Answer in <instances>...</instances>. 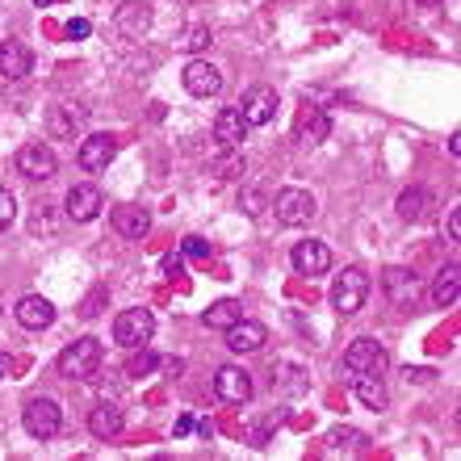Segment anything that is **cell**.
<instances>
[{
  "label": "cell",
  "mask_w": 461,
  "mask_h": 461,
  "mask_svg": "<svg viewBox=\"0 0 461 461\" xmlns=\"http://www.w3.org/2000/svg\"><path fill=\"white\" fill-rule=\"evenodd\" d=\"M101 340H93V336H85V340L68 344V348L59 352V374L68 377V382H88V377L101 374Z\"/></svg>",
  "instance_id": "1"
},
{
  "label": "cell",
  "mask_w": 461,
  "mask_h": 461,
  "mask_svg": "<svg viewBox=\"0 0 461 461\" xmlns=\"http://www.w3.org/2000/svg\"><path fill=\"white\" fill-rule=\"evenodd\" d=\"M22 424L25 432L34 440H50V437H59V428H63V411H59V402L47 399V394H38V399H30L22 407Z\"/></svg>",
  "instance_id": "2"
},
{
  "label": "cell",
  "mask_w": 461,
  "mask_h": 461,
  "mask_svg": "<svg viewBox=\"0 0 461 461\" xmlns=\"http://www.w3.org/2000/svg\"><path fill=\"white\" fill-rule=\"evenodd\" d=\"M369 298V273L365 268H344L336 285H331V306L340 311V315H357Z\"/></svg>",
  "instance_id": "3"
},
{
  "label": "cell",
  "mask_w": 461,
  "mask_h": 461,
  "mask_svg": "<svg viewBox=\"0 0 461 461\" xmlns=\"http://www.w3.org/2000/svg\"><path fill=\"white\" fill-rule=\"evenodd\" d=\"M151 336H156V319H151V311H143V306L122 311V315L113 319V344H122V348H147Z\"/></svg>",
  "instance_id": "4"
},
{
  "label": "cell",
  "mask_w": 461,
  "mask_h": 461,
  "mask_svg": "<svg viewBox=\"0 0 461 461\" xmlns=\"http://www.w3.org/2000/svg\"><path fill=\"white\" fill-rule=\"evenodd\" d=\"M273 210H277L281 227H306V222L315 219L319 202H315V194H306V189H281Z\"/></svg>",
  "instance_id": "5"
},
{
  "label": "cell",
  "mask_w": 461,
  "mask_h": 461,
  "mask_svg": "<svg viewBox=\"0 0 461 461\" xmlns=\"http://www.w3.org/2000/svg\"><path fill=\"white\" fill-rule=\"evenodd\" d=\"M382 290H386V298L394 306H402V311H407V306H415L420 303V294H424V281L415 277L411 268H402V265H394V268H386V273H382Z\"/></svg>",
  "instance_id": "6"
},
{
  "label": "cell",
  "mask_w": 461,
  "mask_h": 461,
  "mask_svg": "<svg viewBox=\"0 0 461 461\" xmlns=\"http://www.w3.org/2000/svg\"><path fill=\"white\" fill-rule=\"evenodd\" d=\"M17 172L30 176V181H50L59 172V159H55V151L47 143H25L17 151Z\"/></svg>",
  "instance_id": "7"
},
{
  "label": "cell",
  "mask_w": 461,
  "mask_h": 461,
  "mask_svg": "<svg viewBox=\"0 0 461 461\" xmlns=\"http://www.w3.org/2000/svg\"><path fill=\"white\" fill-rule=\"evenodd\" d=\"M344 369L348 374H382L386 369V348L377 340H352L344 348Z\"/></svg>",
  "instance_id": "8"
},
{
  "label": "cell",
  "mask_w": 461,
  "mask_h": 461,
  "mask_svg": "<svg viewBox=\"0 0 461 461\" xmlns=\"http://www.w3.org/2000/svg\"><path fill=\"white\" fill-rule=\"evenodd\" d=\"M277 88H248V93H243V122H248V126H268V122L277 118Z\"/></svg>",
  "instance_id": "9"
},
{
  "label": "cell",
  "mask_w": 461,
  "mask_h": 461,
  "mask_svg": "<svg viewBox=\"0 0 461 461\" xmlns=\"http://www.w3.org/2000/svg\"><path fill=\"white\" fill-rule=\"evenodd\" d=\"M113 156H118V139H113V134H88L85 143H80V151H76V159H80V168L85 172L110 168Z\"/></svg>",
  "instance_id": "10"
},
{
  "label": "cell",
  "mask_w": 461,
  "mask_h": 461,
  "mask_svg": "<svg viewBox=\"0 0 461 461\" xmlns=\"http://www.w3.org/2000/svg\"><path fill=\"white\" fill-rule=\"evenodd\" d=\"M214 394H219L222 402H248L252 399V377L243 374L240 365H222L219 374H214Z\"/></svg>",
  "instance_id": "11"
},
{
  "label": "cell",
  "mask_w": 461,
  "mask_h": 461,
  "mask_svg": "<svg viewBox=\"0 0 461 461\" xmlns=\"http://www.w3.org/2000/svg\"><path fill=\"white\" fill-rule=\"evenodd\" d=\"M181 80H185V88H189L194 97H219V93H222V72L214 68V63H206V59L189 63Z\"/></svg>",
  "instance_id": "12"
},
{
  "label": "cell",
  "mask_w": 461,
  "mask_h": 461,
  "mask_svg": "<svg viewBox=\"0 0 461 461\" xmlns=\"http://www.w3.org/2000/svg\"><path fill=\"white\" fill-rule=\"evenodd\" d=\"M105 206V197H101L97 185H72L68 189V219L72 222H93Z\"/></svg>",
  "instance_id": "13"
},
{
  "label": "cell",
  "mask_w": 461,
  "mask_h": 461,
  "mask_svg": "<svg viewBox=\"0 0 461 461\" xmlns=\"http://www.w3.org/2000/svg\"><path fill=\"white\" fill-rule=\"evenodd\" d=\"M265 340H268V328L265 323H256V319H235L227 328V348L230 352H260L265 348Z\"/></svg>",
  "instance_id": "14"
},
{
  "label": "cell",
  "mask_w": 461,
  "mask_h": 461,
  "mask_svg": "<svg viewBox=\"0 0 461 461\" xmlns=\"http://www.w3.org/2000/svg\"><path fill=\"white\" fill-rule=\"evenodd\" d=\"M85 122H88L85 105H50L47 131H50V139H76V134L85 131Z\"/></svg>",
  "instance_id": "15"
},
{
  "label": "cell",
  "mask_w": 461,
  "mask_h": 461,
  "mask_svg": "<svg viewBox=\"0 0 461 461\" xmlns=\"http://www.w3.org/2000/svg\"><path fill=\"white\" fill-rule=\"evenodd\" d=\"M113 25H118L122 38H131V42H139V38L151 30V9H147L143 0H126L118 13H113Z\"/></svg>",
  "instance_id": "16"
},
{
  "label": "cell",
  "mask_w": 461,
  "mask_h": 461,
  "mask_svg": "<svg viewBox=\"0 0 461 461\" xmlns=\"http://www.w3.org/2000/svg\"><path fill=\"white\" fill-rule=\"evenodd\" d=\"M290 260H294V268H298V273H306V277H319V273H328V268H331L328 243H319V240H303L290 252Z\"/></svg>",
  "instance_id": "17"
},
{
  "label": "cell",
  "mask_w": 461,
  "mask_h": 461,
  "mask_svg": "<svg viewBox=\"0 0 461 461\" xmlns=\"http://www.w3.org/2000/svg\"><path fill=\"white\" fill-rule=\"evenodd\" d=\"M17 323L30 331H42L55 323V303L42 298V294H25L22 303H17Z\"/></svg>",
  "instance_id": "18"
},
{
  "label": "cell",
  "mask_w": 461,
  "mask_h": 461,
  "mask_svg": "<svg viewBox=\"0 0 461 461\" xmlns=\"http://www.w3.org/2000/svg\"><path fill=\"white\" fill-rule=\"evenodd\" d=\"M34 72V55L25 42H0V80H22Z\"/></svg>",
  "instance_id": "19"
},
{
  "label": "cell",
  "mask_w": 461,
  "mask_h": 461,
  "mask_svg": "<svg viewBox=\"0 0 461 461\" xmlns=\"http://www.w3.org/2000/svg\"><path fill=\"white\" fill-rule=\"evenodd\" d=\"M110 227L118 230L122 240H143L147 230H151V214L143 206H118L110 214Z\"/></svg>",
  "instance_id": "20"
},
{
  "label": "cell",
  "mask_w": 461,
  "mask_h": 461,
  "mask_svg": "<svg viewBox=\"0 0 461 461\" xmlns=\"http://www.w3.org/2000/svg\"><path fill=\"white\" fill-rule=\"evenodd\" d=\"M122 428H126V415H122L118 402H101V407L88 411V432L97 440H113Z\"/></svg>",
  "instance_id": "21"
},
{
  "label": "cell",
  "mask_w": 461,
  "mask_h": 461,
  "mask_svg": "<svg viewBox=\"0 0 461 461\" xmlns=\"http://www.w3.org/2000/svg\"><path fill=\"white\" fill-rule=\"evenodd\" d=\"M352 394L369 407V411H382L390 402L386 386H382V374H357V382H352Z\"/></svg>",
  "instance_id": "22"
},
{
  "label": "cell",
  "mask_w": 461,
  "mask_h": 461,
  "mask_svg": "<svg viewBox=\"0 0 461 461\" xmlns=\"http://www.w3.org/2000/svg\"><path fill=\"white\" fill-rule=\"evenodd\" d=\"M243 134H248L243 113L240 110H219V118H214V139H219L222 147H240Z\"/></svg>",
  "instance_id": "23"
},
{
  "label": "cell",
  "mask_w": 461,
  "mask_h": 461,
  "mask_svg": "<svg viewBox=\"0 0 461 461\" xmlns=\"http://www.w3.org/2000/svg\"><path fill=\"white\" fill-rule=\"evenodd\" d=\"M328 131H331V122H328V113L319 110V105H311V110L298 113V139H303V143H311V147L323 143Z\"/></svg>",
  "instance_id": "24"
},
{
  "label": "cell",
  "mask_w": 461,
  "mask_h": 461,
  "mask_svg": "<svg viewBox=\"0 0 461 461\" xmlns=\"http://www.w3.org/2000/svg\"><path fill=\"white\" fill-rule=\"evenodd\" d=\"M432 210V194L428 189H402L399 194V219L402 222H424Z\"/></svg>",
  "instance_id": "25"
},
{
  "label": "cell",
  "mask_w": 461,
  "mask_h": 461,
  "mask_svg": "<svg viewBox=\"0 0 461 461\" xmlns=\"http://www.w3.org/2000/svg\"><path fill=\"white\" fill-rule=\"evenodd\" d=\"M461 294V268L457 265H445L437 273V281H432V303L437 306H453Z\"/></svg>",
  "instance_id": "26"
},
{
  "label": "cell",
  "mask_w": 461,
  "mask_h": 461,
  "mask_svg": "<svg viewBox=\"0 0 461 461\" xmlns=\"http://www.w3.org/2000/svg\"><path fill=\"white\" fill-rule=\"evenodd\" d=\"M235 319H243V303H235V298H222V303H214L206 315H202V323H206V328L227 331Z\"/></svg>",
  "instance_id": "27"
},
{
  "label": "cell",
  "mask_w": 461,
  "mask_h": 461,
  "mask_svg": "<svg viewBox=\"0 0 461 461\" xmlns=\"http://www.w3.org/2000/svg\"><path fill=\"white\" fill-rule=\"evenodd\" d=\"M214 38H210V25H185L181 38H176V47L189 50V55H197V50H206Z\"/></svg>",
  "instance_id": "28"
},
{
  "label": "cell",
  "mask_w": 461,
  "mask_h": 461,
  "mask_svg": "<svg viewBox=\"0 0 461 461\" xmlns=\"http://www.w3.org/2000/svg\"><path fill=\"white\" fill-rule=\"evenodd\" d=\"M214 172H219V176H243L248 164H243V156H219L214 159Z\"/></svg>",
  "instance_id": "29"
},
{
  "label": "cell",
  "mask_w": 461,
  "mask_h": 461,
  "mask_svg": "<svg viewBox=\"0 0 461 461\" xmlns=\"http://www.w3.org/2000/svg\"><path fill=\"white\" fill-rule=\"evenodd\" d=\"M328 440H331V449H361V445H365L361 432H344V428H336Z\"/></svg>",
  "instance_id": "30"
},
{
  "label": "cell",
  "mask_w": 461,
  "mask_h": 461,
  "mask_svg": "<svg viewBox=\"0 0 461 461\" xmlns=\"http://www.w3.org/2000/svg\"><path fill=\"white\" fill-rule=\"evenodd\" d=\"M156 357H151V352H147L143 348V357H134V361L131 365H126V374H131V377H147V374H151V369H156Z\"/></svg>",
  "instance_id": "31"
},
{
  "label": "cell",
  "mask_w": 461,
  "mask_h": 461,
  "mask_svg": "<svg viewBox=\"0 0 461 461\" xmlns=\"http://www.w3.org/2000/svg\"><path fill=\"white\" fill-rule=\"evenodd\" d=\"M13 214H17V197H13L9 189H0V230L13 222Z\"/></svg>",
  "instance_id": "32"
},
{
  "label": "cell",
  "mask_w": 461,
  "mask_h": 461,
  "mask_svg": "<svg viewBox=\"0 0 461 461\" xmlns=\"http://www.w3.org/2000/svg\"><path fill=\"white\" fill-rule=\"evenodd\" d=\"M185 256H197V260H202V256H210V243L189 235V240H185Z\"/></svg>",
  "instance_id": "33"
},
{
  "label": "cell",
  "mask_w": 461,
  "mask_h": 461,
  "mask_svg": "<svg viewBox=\"0 0 461 461\" xmlns=\"http://www.w3.org/2000/svg\"><path fill=\"white\" fill-rule=\"evenodd\" d=\"M93 34V25L85 22V17H76V22H68V38H88Z\"/></svg>",
  "instance_id": "34"
},
{
  "label": "cell",
  "mask_w": 461,
  "mask_h": 461,
  "mask_svg": "<svg viewBox=\"0 0 461 461\" xmlns=\"http://www.w3.org/2000/svg\"><path fill=\"white\" fill-rule=\"evenodd\" d=\"M13 369H17V361H13L9 352H0V382H5V377H13Z\"/></svg>",
  "instance_id": "35"
},
{
  "label": "cell",
  "mask_w": 461,
  "mask_h": 461,
  "mask_svg": "<svg viewBox=\"0 0 461 461\" xmlns=\"http://www.w3.org/2000/svg\"><path fill=\"white\" fill-rule=\"evenodd\" d=\"M449 240H453V243L461 240V214H457V210L449 214Z\"/></svg>",
  "instance_id": "36"
},
{
  "label": "cell",
  "mask_w": 461,
  "mask_h": 461,
  "mask_svg": "<svg viewBox=\"0 0 461 461\" xmlns=\"http://www.w3.org/2000/svg\"><path fill=\"white\" fill-rule=\"evenodd\" d=\"M189 432H194V415H181L176 420V437H189Z\"/></svg>",
  "instance_id": "37"
},
{
  "label": "cell",
  "mask_w": 461,
  "mask_h": 461,
  "mask_svg": "<svg viewBox=\"0 0 461 461\" xmlns=\"http://www.w3.org/2000/svg\"><path fill=\"white\" fill-rule=\"evenodd\" d=\"M164 268H168V273H172V277H176V273H181V256H164Z\"/></svg>",
  "instance_id": "38"
},
{
  "label": "cell",
  "mask_w": 461,
  "mask_h": 461,
  "mask_svg": "<svg viewBox=\"0 0 461 461\" xmlns=\"http://www.w3.org/2000/svg\"><path fill=\"white\" fill-rule=\"evenodd\" d=\"M34 5H55V0H34Z\"/></svg>",
  "instance_id": "39"
},
{
  "label": "cell",
  "mask_w": 461,
  "mask_h": 461,
  "mask_svg": "<svg viewBox=\"0 0 461 461\" xmlns=\"http://www.w3.org/2000/svg\"><path fill=\"white\" fill-rule=\"evenodd\" d=\"M420 5H437V0H420Z\"/></svg>",
  "instance_id": "40"
}]
</instances>
